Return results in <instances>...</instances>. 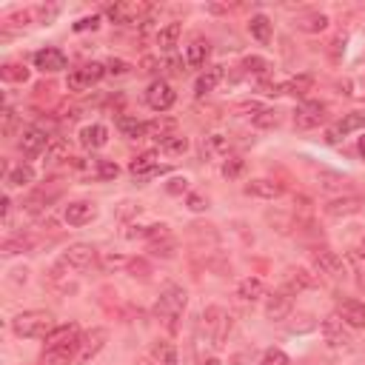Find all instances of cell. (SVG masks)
I'll use <instances>...</instances> for the list:
<instances>
[{
  "label": "cell",
  "instance_id": "obj_30",
  "mask_svg": "<svg viewBox=\"0 0 365 365\" xmlns=\"http://www.w3.org/2000/svg\"><path fill=\"white\" fill-rule=\"evenodd\" d=\"M6 182H9V186H15V189L32 186V182H35V169L26 166V163H20V166H15V169L6 174Z\"/></svg>",
  "mask_w": 365,
  "mask_h": 365
},
{
  "label": "cell",
  "instance_id": "obj_13",
  "mask_svg": "<svg viewBox=\"0 0 365 365\" xmlns=\"http://www.w3.org/2000/svg\"><path fill=\"white\" fill-rule=\"evenodd\" d=\"M140 365H177V348L169 340L151 343V348L143 354Z\"/></svg>",
  "mask_w": 365,
  "mask_h": 365
},
{
  "label": "cell",
  "instance_id": "obj_5",
  "mask_svg": "<svg viewBox=\"0 0 365 365\" xmlns=\"http://www.w3.org/2000/svg\"><path fill=\"white\" fill-rule=\"evenodd\" d=\"M106 340H109V331H106V328H91L88 334H83L75 365H86V362H91V359H95V357L103 351Z\"/></svg>",
  "mask_w": 365,
  "mask_h": 365
},
{
  "label": "cell",
  "instance_id": "obj_46",
  "mask_svg": "<svg viewBox=\"0 0 365 365\" xmlns=\"http://www.w3.org/2000/svg\"><path fill=\"white\" fill-rule=\"evenodd\" d=\"M260 365H288V357H286V351H280V348H271V351L263 354V362H260Z\"/></svg>",
  "mask_w": 365,
  "mask_h": 365
},
{
  "label": "cell",
  "instance_id": "obj_11",
  "mask_svg": "<svg viewBox=\"0 0 365 365\" xmlns=\"http://www.w3.org/2000/svg\"><path fill=\"white\" fill-rule=\"evenodd\" d=\"M174 100H177V95H174V88L166 80H155L146 88V103L155 111H169L174 106Z\"/></svg>",
  "mask_w": 365,
  "mask_h": 365
},
{
  "label": "cell",
  "instance_id": "obj_38",
  "mask_svg": "<svg viewBox=\"0 0 365 365\" xmlns=\"http://www.w3.org/2000/svg\"><path fill=\"white\" fill-rule=\"evenodd\" d=\"M242 69L246 72H251V75H260V77H265L268 72H271V63L265 57H257V54H251V57H246L242 60Z\"/></svg>",
  "mask_w": 365,
  "mask_h": 365
},
{
  "label": "cell",
  "instance_id": "obj_25",
  "mask_svg": "<svg viewBox=\"0 0 365 365\" xmlns=\"http://www.w3.org/2000/svg\"><path fill=\"white\" fill-rule=\"evenodd\" d=\"M220 80H223V66H211V69H205V72L197 77V83H194V95H197V98H205L208 91H215V88H217Z\"/></svg>",
  "mask_w": 365,
  "mask_h": 365
},
{
  "label": "cell",
  "instance_id": "obj_36",
  "mask_svg": "<svg viewBox=\"0 0 365 365\" xmlns=\"http://www.w3.org/2000/svg\"><path fill=\"white\" fill-rule=\"evenodd\" d=\"M226 151H228V140L223 134L205 137V143H203V155L205 157H220V155H226Z\"/></svg>",
  "mask_w": 365,
  "mask_h": 365
},
{
  "label": "cell",
  "instance_id": "obj_34",
  "mask_svg": "<svg viewBox=\"0 0 365 365\" xmlns=\"http://www.w3.org/2000/svg\"><path fill=\"white\" fill-rule=\"evenodd\" d=\"M180 32H182V26H180V23H169L166 29H160V32H157V46H160L163 52L174 49L177 40H180Z\"/></svg>",
  "mask_w": 365,
  "mask_h": 365
},
{
  "label": "cell",
  "instance_id": "obj_37",
  "mask_svg": "<svg viewBox=\"0 0 365 365\" xmlns=\"http://www.w3.org/2000/svg\"><path fill=\"white\" fill-rule=\"evenodd\" d=\"M0 77H3L6 83H26L29 80V69L23 63H6L3 69H0Z\"/></svg>",
  "mask_w": 365,
  "mask_h": 365
},
{
  "label": "cell",
  "instance_id": "obj_9",
  "mask_svg": "<svg viewBox=\"0 0 365 365\" xmlns=\"http://www.w3.org/2000/svg\"><path fill=\"white\" fill-rule=\"evenodd\" d=\"M95 260H98V249L95 246H88V242H75V246H69V251L63 254L60 265H69L75 271H86Z\"/></svg>",
  "mask_w": 365,
  "mask_h": 365
},
{
  "label": "cell",
  "instance_id": "obj_17",
  "mask_svg": "<svg viewBox=\"0 0 365 365\" xmlns=\"http://www.w3.org/2000/svg\"><path fill=\"white\" fill-rule=\"evenodd\" d=\"M337 317L351 328H365V302L359 300H340L337 302Z\"/></svg>",
  "mask_w": 365,
  "mask_h": 365
},
{
  "label": "cell",
  "instance_id": "obj_8",
  "mask_svg": "<svg viewBox=\"0 0 365 365\" xmlns=\"http://www.w3.org/2000/svg\"><path fill=\"white\" fill-rule=\"evenodd\" d=\"M323 337L331 348H351V334H348V325L337 317L331 314L323 320Z\"/></svg>",
  "mask_w": 365,
  "mask_h": 365
},
{
  "label": "cell",
  "instance_id": "obj_22",
  "mask_svg": "<svg viewBox=\"0 0 365 365\" xmlns=\"http://www.w3.org/2000/svg\"><path fill=\"white\" fill-rule=\"evenodd\" d=\"M80 328L75 323L69 325H54V331L46 337V348H60V345H72V343H80Z\"/></svg>",
  "mask_w": 365,
  "mask_h": 365
},
{
  "label": "cell",
  "instance_id": "obj_15",
  "mask_svg": "<svg viewBox=\"0 0 365 365\" xmlns=\"http://www.w3.org/2000/svg\"><path fill=\"white\" fill-rule=\"evenodd\" d=\"M291 309H294V300H291V291H274L268 300H265V317L268 320H274V323H280V320H286L288 314H291Z\"/></svg>",
  "mask_w": 365,
  "mask_h": 365
},
{
  "label": "cell",
  "instance_id": "obj_6",
  "mask_svg": "<svg viewBox=\"0 0 365 365\" xmlns=\"http://www.w3.org/2000/svg\"><path fill=\"white\" fill-rule=\"evenodd\" d=\"M17 146H20V151H23L26 157H38V155H43V151H49L52 137H49L43 129H38V126H26V129L20 132Z\"/></svg>",
  "mask_w": 365,
  "mask_h": 365
},
{
  "label": "cell",
  "instance_id": "obj_23",
  "mask_svg": "<svg viewBox=\"0 0 365 365\" xmlns=\"http://www.w3.org/2000/svg\"><path fill=\"white\" fill-rule=\"evenodd\" d=\"M314 265H317L323 274H328V277H343V274H345L343 257H337L331 249H320V251L314 254Z\"/></svg>",
  "mask_w": 365,
  "mask_h": 365
},
{
  "label": "cell",
  "instance_id": "obj_50",
  "mask_svg": "<svg viewBox=\"0 0 365 365\" xmlns=\"http://www.w3.org/2000/svg\"><path fill=\"white\" fill-rule=\"evenodd\" d=\"M12 126H15V111L6 106V109H3V134H9Z\"/></svg>",
  "mask_w": 365,
  "mask_h": 365
},
{
  "label": "cell",
  "instance_id": "obj_47",
  "mask_svg": "<svg viewBox=\"0 0 365 365\" xmlns=\"http://www.w3.org/2000/svg\"><path fill=\"white\" fill-rule=\"evenodd\" d=\"M166 192H169V194H186V192H189V180H186V177H171V180L166 182Z\"/></svg>",
  "mask_w": 365,
  "mask_h": 365
},
{
  "label": "cell",
  "instance_id": "obj_31",
  "mask_svg": "<svg viewBox=\"0 0 365 365\" xmlns=\"http://www.w3.org/2000/svg\"><path fill=\"white\" fill-rule=\"evenodd\" d=\"M317 280L311 277V274L306 268H297V271H288L286 277V291H300V288H314Z\"/></svg>",
  "mask_w": 365,
  "mask_h": 365
},
{
  "label": "cell",
  "instance_id": "obj_53",
  "mask_svg": "<svg viewBox=\"0 0 365 365\" xmlns=\"http://www.w3.org/2000/svg\"><path fill=\"white\" fill-rule=\"evenodd\" d=\"M359 151H362V155H365V134L359 137Z\"/></svg>",
  "mask_w": 365,
  "mask_h": 365
},
{
  "label": "cell",
  "instance_id": "obj_28",
  "mask_svg": "<svg viewBox=\"0 0 365 365\" xmlns=\"http://www.w3.org/2000/svg\"><path fill=\"white\" fill-rule=\"evenodd\" d=\"M263 294H265V283L260 277H246L237 286V297L246 300V302H257Z\"/></svg>",
  "mask_w": 365,
  "mask_h": 365
},
{
  "label": "cell",
  "instance_id": "obj_24",
  "mask_svg": "<svg viewBox=\"0 0 365 365\" xmlns=\"http://www.w3.org/2000/svg\"><path fill=\"white\" fill-rule=\"evenodd\" d=\"M109 143V129L100 126V123H91V126H83L80 129V146L88 148V151H98Z\"/></svg>",
  "mask_w": 365,
  "mask_h": 365
},
{
  "label": "cell",
  "instance_id": "obj_14",
  "mask_svg": "<svg viewBox=\"0 0 365 365\" xmlns=\"http://www.w3.org/2000/svg\"><path fill=\"white\" fill-rule=\"evenodd\" d=\"M35 66H38L40 72L54 75V72H63V69L69 66V57L60 52V49H54V46H46V49H40V52H35Z\"/></svg>",
  "mask_w": 365,
  "mask_h": 365
},
{
  "label": "cell",
  "instance_id": "obj_48",
  "mask_svg": "<svg viewBox=\"0 0 365 365\" xmlns=\"http://www.w3.org/2000/svg\"><path fill=\"white\" fill-rule=\"evenodd\" d=\"M98 26H100V17H98V15H91V17H80V20L75 23V32H86V29H91V32H95Z\"/></svg>",
  "mask_w": 365,
  "mask_h": 365
},
{
  "label": "cell",
  "instance_id": "obj_52",
  "mask_svg": "<svg viewBox=\"0 0 365 365\" xmlns=\"http://www.w3.org/2000/svg\"><path fill=\"white\" fill-rule=\"evenodd\" d=\"M200 365H220L217 357H208V359H200Z\"/></svg>",
  "mask_w": 365,
  "mask_h": 365
},
{
  "label": "cell",
  "instance_id": "obj_26",
  "mask_svg": "<svg viewBox=\"0 0 365 365\" xmlns=\"http://www.w3.org/2000/svg\"><path fill=\"white\" fill-rule=\"evenodd\" d=\"M359 208H362L359 197H343V200H331L325 205V215L328 217H348V215H357Z\"/></svg>",
  "mask_w": 365,
  "mask_h": 365
},
{
  "label": "cell",
  "instance_id": "obj_7",
  "mask_svg": "<svg viewBox=\"0 0 365 365\" xmlns=\"http://www.w3.org/2000/svg\"><path fill=\"white\" fill-rule=\"evenodd\" d=\"M103 75H106V66H103V63H86V66H80V69H75V72L69 75L66 86H69V91H86V88H91L95 83H100Z\"/></svg>",
  "mask_w": 365,
  "mask_h": 365
},
{
  "label": "cell",
  "instance_id": "obj_40",
  "mask_svg": "<svg viewBox=\"0 0 365 365\" xmlns=\"http://www.w3.org/2000/svg\"><path fill=\"white\" fill-rule=\"evenodd\" d=\"M60 160H69V146L60 140H52V146L46 151V163H60Z\"/></svg>",
  "mask_w": 365,
  "mask_h": 365
},
{
  "label": "cell",
  "instance_id": "obj_42",
  "mask_svg": "<svg viewBox=\"0 0 365 365\" xmlns=\"http://www.w3.org/2000/svg\"><path fill=\"white\" fill-rule=\"evenodd\" d=\"M251 120H254L257 129H274V126H277V111H274V109H263V111L251 114Z\"/></svg>",
  "mask_w": 365,
  "mask_h": 365
},
{
  "label": "cell",
  "instance_id": "obj_21",
  "mask_svg": "<svg viewBox=\"0 0 365 365\" xmlns=\"http://www.w3.org/2000/svg\"><path fill=\"white\" fill-rule=\"evenodd\" d=\"M77 348H80V343L60 345V348H43L38 365H69V362L77 359Z\"/></svg>",
  "mask_w": 365,
  "mask_h": 365
},
{
  "label": "cell",
  "instance_id": "obj_29",
  "mask_svg": "<svg viewBox=\"0 0 365 365\" xmlns=\"http://www.w3.org/2000/svg\"><path fill=\"white\" fill-rule=\"evenodd\" d=\"M117 129H120V134L129 137V140L146 137V123H140L137 117H129V114H120L117 117Z\"/></svg>",
  "mask_w": 365,
  "mask_h": 365
},
{
  "label": "cell",
  "instance_id": "obj_3",
  "mask_svg": "<svg viewBox=\"0 0 365 365\" xmlns=\"http://www.w3.org/2000/svg\"><path fill=\"white\" fill-rule=\"evenodd\" d=\"M182 309H186V288L169 286V288L160 294V300H157L155 314H157L166 325H174V320L182 314Z\"/></svg>",
  "mask_w": 365,
  "mask_h": 365
},
{
  "label": "cell",
  "instance_id": "obj_51",
  "mask_svg": "<svg viewBox=\"0 0 365 365\" xmlns=\"http://www.w3.org/2000/svg\"><path fill=\"white\" fill-rule=\"evenodd\" d=\"M123 263H126L123 257H109V260H106V265H109V268H111V265H123Z\"/></svg>",
  "mask_w": 365,
  "mask_h": 365
},
{
  "label": "cell",
  "instance_id": "obj_43",
  "mask_svg": "<svg viewBox=\"0 0 365 365\" xmlns=\"http://www.w3.org/2000/svg\"><path fill=\"white\" fill-rule=\"evenodd\" d=\"M163 151H166V155H182V151H189V140L182 134H174V137H169L163 143Z\"/></svg>",
  "mask_w": 365,
  "mask_h": 365
},
{
  "label": "cell",
  "instance_id": "obj_20",
  "mask_svg": "<svg viewBox=\"0 0 365 365\" xmlns=\"http://www.w3.org/2000/svg\"><path fill=\"white\" fill-rule=\"evenodd\" d=\"M246 192L249 197H257V200H277L280 194H283V186L280 182H274V180H268V177H260V180H251V182H246Z\"/></svg>",
  "mask_w": 365,
  "mask_h": 365
},
{
  "label": "cell",
  "instance_id": "obj_4",
  "mask_svg": "<svg viewBox=\"0 0 365 365\" xmlns=\"http://www.w3.org/2000/svg\"><path fill=\"white\" fill-rule=\"evenodd\" d=\"M151 12L148 3H143V0H123V3H114L106 9L109 20L120 23V26H132V23H140L146 15Z\"/></svg>",
  "mask_w": 365,
  "mask_h": 365
},
{
  "label": "cell",
  "instance_id": "obj_35",
  "mask_svg": "<svg viewBox=\"0 0 365 365\" xmlns=\"http://www.w3.org/2000/svg\"><path fill=\"white\" fill-rule=\"evenodd\" d=\"M325 26H328V17L323 12H314V15H306V17L297 20V29H302V32H311V35L323 32Z\"/></svg>",
  "mask_w": 365,
  "mask_h": 365
},
{
  "label": "cell",
  "instance_id": "obj_12",
  "mask_svg": "<svg viewBox=\"0 0 365 365\" xmlns=\"http://www.w3.org/2000/svg\"><path fill=\"white\" fill-rule=\"evenodd\" d=\"M357 129H365V111H351V114H345L340 123H334V126L325 132V140H328V143H340L345 134H351V132H357Z\"/></svg>",
  "mask_w": 365,
  "mask_h": 365
},
{
  "label": "cell",
  "instance_id": "obj_39",
  "mask_svg": "<svg viewBox=\"0 0 365 365\" xmlns=\"http://www.w3.org/2000/svg\"><path fill=\"white\" fill-rule=\"evenodd\" d=\"M242 174H246V160H242V157H228L223 163V177L226 180H237Z\"/></svg>",
  "mask_w": 365,
  "mask_h": 365
},
{
  "label": "cell",
  "instance_id": "obj_45",
  "mask_svg": "<svg viewBox=\"0 0 365 365\" xmlns=\"http://www.w3.org/2000/svg\"><path fill=\"white\" fill-rule=\"evenodd\" d=\"M117 174H120L117 163H111V160H98V180H114Z\"/></svg>",
  "mask_w": 365,
  "mask_h": 365
},
{
  "label": "cell",
  "instance_id": "obj_2",
  "mask_svg": "<svg viewBox=\"0 0 365 365\" xmlns=\"http://www.w3.org/2000/svg\"><path fill=\"white\" fill-rule=\"evenodd\" d=\"M228 328H231V317H228L223 309L211 306V309H205V314H203V320H200L197 343H205V345L215 348V345H220V343L226 340Z\"/></svg>",
  "mask_w": 365,
  "mask_h": 365
},
{
  "label": "cell",
  "instance_id": "obj_18",
  "mask_svg": "<svg viewBox=\"0 0 365 365\" xmlns=\"http://www.w3.org/2000/svg\"><path fill=\"white\" fill-rule=\"evenodd\" d=\"M129 171L140 180H148V177H155L160 171V155L157 151H143V155H137L132 163H129Z\"/></svg>",
  "mask_w": 365,
  "mask_h": 365
},
{
  "label": "cell",
  "instance_id": "obj_49",
  "mask_svg": "<svg viewBox=\"0 0 365 365\" xmlns=\"http://www.w3.org/2000/svg\"><path fill=\"white\" fill-rule=\"evenodd\" d=\"M186 203H189V208H192V211H205V208H208V200H205L203 194H197V192H192Z\"/></svg>",
  "mask_w": 365,
  "mask_h": 365
},
{
  "label": "cell",
  "instance_id": "obj_10",
  "mask_svg": "<svg viewBox=\"0 0 365 365\" xmlns=\"http://www.w3.org/2000/svg\"><path fill=\"white\" fill-rule=\"evenodd\" d=\"M323 120H325V103H317V100L302 103L294 111V126L302 129V132H306V129H317Z\"/></svg>",
  "mask_w": 365,
  "mask_h": 365
},
{
  "label": "cell",
  "instance_id": "obj_41",
  "mask_svg": "<svg viewBox=\"0 0 365 365\" xmlns=\"http://www.w3.org/2000/svg\"><path fill=\"white\" fill-rule=\"evenodd\" d=\"M26 249H32V237L17 234V237L3 242V254H17V251H26Z\"/></svg>",
  "mask_w": 365,
  "mask_h": 365
},
{
  "label": "cell",
  "instance_id": "obj_33",
  "mask_svg": "<svg viewBox=\"0 0 365 365\" xmlns=\"http://www.w3.org/2000/svg\"><path fill=\"white\" fill-rule=\"evenodd\" d=\"M205 57H208V43L205 40H192L189 49H186V63L194 66V69H200L205 63Z\"/></svg>",
  "mask_w": 365,
  "mask_h": 365
},
{
  "label": "cell",
  "instance_id": "obj_16",
  "mask_svg": "<svg viewBox=\"0 0 365 365\" xmlns=\"http://www.w3.org/2000/svg\"><path fill=\"white\" fill-rule=\"evenodd\" d=\"M63 217H66L69 226L80 228V226H86V223H91V220L98 217V208H95V203H88V200H77V203H69V205H66Z\"/></svg>",
  "mask_w": 365,
  "mask_h": 365
},
{
  "label": "cell",
  "instance_id": "obj_44",
  "mask_svg": "<svg viewBox=\"0 0 365 365\" xmlns=\"http://www.w3.org/2000/svg\"><path fill=\"white\" fill-rule=\"evenodd\" d=\"M134 66L132 63H126V60H109V63H106V75H111V77H123V75H129Z\"/></svg>",
  "mask_w": 365,
  "mask_h": 365
},
{
  "label": "cell",
  "instance_id": "obj_27",
  "mask_svg": "<svg viewBox=\"0 0 365 365\" xmlns=\"http://www.w3.org/2000/svg\"><path fill=\"white\" fill-rule=\"evenodd\" d=\"M311 88H314V77L311 75H297V77H291V80H286L280 86L283 95H291V98H306Z\"/></svg>",
  "mask_w": 365,
  "mask_h": 365
},
{
  "label": "cell",
  "instance_id": "obj_32",
  "mask_svg": "<svg viewBox=\"0 0 365 365\" xmlns=\"http://www.w3.org/2000/svg\"><path fill=\"white\" fill-rule=\"evenodd\" d=\"M249 32H251L254 40L268 43V40H271V20H268L265 15H254V17L249 20Z\"/></svg>",
  "mask_w": 365,
  "mask_h": 365
},
{
  "label": "cell",
  "instance_id": "obj_19",
  "mask_svg": "<svg viewBox=\"0 0 365 365\" xmlns=\"http://www.w3.org/2000/svg\"><path fill=\"white\" fill-rule=\"evenodd\" d=\"M174 134H177V120H174V117L160 114V117H155V120H148V123H146V137L160 140V146H163L169 137H174Z\"/></svg>",
  "mask_w": 365,
  "mask_h": 365
},
{
  "label": "cell",
  "instance_id": "obj_1",
  "mask_svg": "<svg viewBox=\"0 0 365 365\" xmlns=\"http://www.w3.org/2000/svg\"><path fill=\"white\" fill-rule=\"evenodd\" d=\"M12 331L23 340H46L54 331V323L49 311H23L12 320Z\"/></svg>",
  "mask_w": 365,
  "mask_h": 365
}]
</instances>
